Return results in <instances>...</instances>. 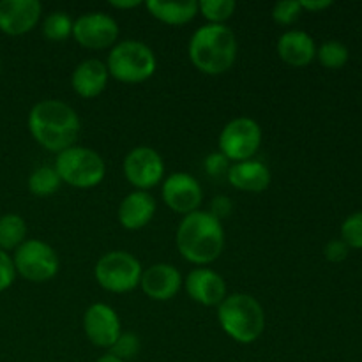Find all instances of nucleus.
<instances>
[{
	"label": "nucleus",
	"instance_id": "f257e3e1",
	"mask_svg": "<svg viewBox=\"0 0 362 362\" xmlns=\"http://www.w3.org/2000/svg\"><path fill=\"white\" fill-rule=\"evenodd\" d=\"M27 122L32 138L57 154L73 147L81 131L78 113L67 103L57 99H45L32 106Z\"/></svg>",
	"mask_w": 362,
	"mask_h": 362
},
{
	"label": "nucleus",
	"instance_id": "f03ea898",
	"mask_svg": "<svg viewBox=\"0 0 362 362\" xmlns=\"http://www.w3.org/2000/svg\"><path fill=\"white\" fill-rule=\"evenodd\" d=\"M175 243L187 262L207 265L218 260L225 250V230L221 221L209 211H194L180 221Z\"/></svg>",
	"mask_w": 362,
	"mask_h": 362
},
{
	"label": "nucleus",
	"instance_id": "7ed1b4c3",
	"mask_svg": "<svg viewBox=\"0 0 362 362\" xmlns=\"http://www.w3.org/2000/svg\"><path fill=\"white\" fill-rule=\"evenodd\" d=\"M187 55L202 73L211 76L223 74L237 59V37L226 25H204L191 35Z\"/></svg>",
	"mask_w": 362,
	"mask_h": 362
},
{
	"label": "nucleus",
	"instance_id": "20e7f679",
	"mask_svg": "<svg viewBox=\"0 0 362 362\" xmlns=\"http://www.w3.org/2000/svg\"><path fill=\"white\" fill-rule=\"evenodd\" d=\"M218 320L226 336L240 345L255 343L265 331V311L250 293H232L218 306Z\"/></svg>",
	"mask_w": 362,
	"mask_h": 362
},
{
	"label": "nucleus",
	"instance_id": "39448f33",
	"mask_svg": "<svg viewBox=\"0 0 362 362\" xmlns=\"http://www.w3.org/2000/svg\"><path fill=\"white\" fill-rule=\"evenodd\" d=\"M106 67L115 80L134 85L147 81L156 73L158 60L151 46L136 39H126L110 49Z\"/></svg>",
	"mask_w": 362,
	"mask_h": 362
},
{
	"label": "nucleus",
	"instance_id": "423d86ee",
	"mask_svg": "<svg viewBox=\"0 0 362 362\" xmlns=\"http://www.w3.org/2000/svg\"><path fill=\"white\" fill-rule=\"evenodd\" d=\"M55 170L60 180L78 189L99 186L106 175V165L101 156L87 147H73L60 152L55 159Z\"/></svg>",
	"mask_w": 362,
	"mask_h": 362
},
{
	"label": "nucleus",
	"instance_id": "0eeeda50",
	"mask_svg": "<svg viewBox=\"0 0 362 362\" xmlns=\"http://www.w3.org/2000/svg\"><path fill=\"white\" fill-rule=\"evenodd\" d=\"M141 269L140 260L127 251H110L103 255L94 269L95 281L101 288L112 293H127L140 285Z\"/></svg>",
	"mask_w": 362,
	"mask_h": 362
},
{
	"label": "nucleus",
	"instance_id": "6e6552de",
	"mask_svg": "<svg viewBox=\"0 0 362 362\" xmlns=\"http://www.w3.org/2000/svg\"><path fill=\"white\" fill-rule=\"evenodd\" d=\"M16 274L32 283L49 281L57 276L60 267L59 255L48 243L28 239L14 250L13 257Z\"/></svg>",
	"mask_w": 362,
	"mask_h": 362
},
{
	"label": "nucleus",
	"instance_id": "1a4fd4ad",
	"mask_svg": "<svg viewBox=\"0 0 362 362\" xmlns=\"http://www.w3.org/2000/svg\"><path fill=\"white\" fill-rule=\"evenodd\" d=\"M262 145V127L250 117L233 119L223 127L219 134V152L230 161H247L253 159Z\"/></svg>",
	"mask_w": 362,
	"mask_h": 362
},
{
	"label": "nucleus",
	"instance_id": "9d476101",
	"mask_svg": "<svg viewBox=\"0 0 362 362\" xmlns=\"http://www.w3.org/2000/svg\"><path fill=\"white\" fill-rule=\"evenodd\" d=\"M124 175L136 191L152 189L165 177V161L152 147H136L124 159Z\"/></svg>",
	"mask_w": 362,
	"mask_h": 362
},
{
	"label": "nucleus",
	"instance_id": "9b49d317",
	"mask_svg": "<svg viewBox=\"0 0 362 362\" xmlns=\"http://www.w3.org/2000/svg\"><path fill=\"white\" fill-rule=\"evenodd\" d=\"M73 37L78 45L88 49L113 48L119 37V25L110 14L101 11L81 14L73 23Z\"/></svg>",
	"mask_w": 362,
	"mask_h": 362
},
{
	"label": "nucleus",
	"instance_id": "f8f14e48",
	"mask_svg": "<svg viewBox=\"0 0 362 362\" xmlns=\"http://www.w3.org/2000/svg\"><path fill=\"white\" fill-rule=\"evenodd\" d=\"M83 331L92 345L99 349H112L122 334V325L119 315L112 306L95 303L83 313Z\"/></svg>",
	"mask_w": 362,
	"mask_h": 362
},
{
	"label": "nucleus",
	"instance_id": "ddd939ff",
	"mask_svg": "<svg viewBox=\"0 0 362 362\" xmlns=\"http://www.w3.org/2000/svg\"><path fill=\"white\" fill-rule=\"evenodd\" d=\"M161 193L165 204L173 212H179V214L184 216L198 211L202 198H204L200 182L193 175L184 172L172 173L170 177H166V180L163 182Z\"/></svg>",
	"mask_w": 362,
	"mask_h": 362
},
{
	"label": "nucleus",
	"instance_id": "4468645a",
	"mask_svg": "<svg viewBox=\"0 0 362 362\" xmlns=\"http://www.w3.org/2000/svg\"><path fill=\"white\" fill-rule=\"evenodd\" d=\"M42 14L39 0H2L0 30L7 35H23L35 28Z\"/></svg>",
	"mask_w": 362,
	"mask_h": 362
},
{
	"label": "nucleus",
	"instance_id": "2eb2a0df",
	"mask_svg": "<svg viewBox=\"0 0 362 362\" xmlns=\"http://www.w3.org/2000/svg\"><path fill=\"white\" fill-rule=\"evenodd\" d=\"M140 286L145 296L152 300H170L179 293L182 276L172 264H154L141 274Z\"/></svg>",
	"mask_w": 362,
	"mask_h": 362
},
{
	"label": "nucleus",
	"instance_id": "dca6fc26",
	"mask_svg": "<svg viewBox=\"0 0 362 362\" xmlns=\"http://www.w3.org/2000/svg\"><path fill=\"white\" fill-rule=\"evenodd\" d=\"M186 292L202 306H219L226 297V283L212 269L198 267L186 278Z\"/></svg>",
	"mask_w": 362,
	"mask_h": 362
},
{
	"label": "nucleus",
	"instance_id": "f3484780",
	"mask_svg": "<svg viewBox=\"0 0 362 362\" xmlns=\"http://www.w3.org/2000/svg\"><path fill=\"white\" fill-rule=\"evenodd\" d=\"M108 67L98 59H88L78 64L71 76L73 90L83 99H94L101 94L108 85Z\"/></svg>",
	"mask_w": 362,
	"mask_h": 362
},
{
	"label": "nucleus",
	"instance_id": "a211bd4d",
	"mask_svg": "<svg viewBox=\"0 0 362 362\" xmlns=\"http://www.w3.org/2000/svg\"><path fill=\"white\" fill-rule=\"evenodd\" d=\"M156 214V200L147 191H133L119 205V223L126 230H141Z\"/></svg>",
	"mask_w": 362,
	"mask_h": 362
},
{
	"label": "nucleus",
	"instance_id": "6ab92c4d",
	"mask_svg": "<svg viewBox=\"0 0 362 362\" xmlns=\"http://www.w3.org/2000/svg\"><path fill=\"white\" fill-rule=\"evenodd\" d=\"M226 179L237 189L247 191V193H262L271 184V172L267 165L258 159H247V161L233 163Z\"/></svg>",
	"mask_w": 362,
	"mask_h": 362
},
{
	"label": "nucleus",
	"instance_id": "aec40b11",
	"mask_svg": "<svg viewBox=\"0 0 362 362\" xmlns=\"http://www.w3.org/2000/svg\"><path fill=\"white\" fill-rule=\"evenodd\" d=\"M278 55L288 66L303 67L313 62L317 57V46L308 32L288 30L278 39Z\"/></svg>",
	"mask_w": 362,
	"mask_h": 362
},
{
	"label": "nucleus",
	"instance_id": "412c9836",
	"mask_svg": "<svg viewBox=\"0 0 362 362\" xmlns=\"http://www.w3.org/2000/svg\"><path fill=\"white\" fill-rule=\"evenodd\" d=\"M148 13L156 20L166 25H186L197 16L198 2L186 0V2H161V0H147L145 2Z\"/></svg>",
	"mask_w": 362,
	"mask_h": 362
},
{
	"label": "nucleus",
	"instance_id": "4be33fe9",
	"mask_svg": "<svg viewBox=\"0 0 362 362\" xmlns=\"http://www.w3.org/2000/svg\"><path fill=\"white\" fill-rule=\"evenodd\" d=\"M27 235V223L18 214H4L0 218V250L11 251L20 247Z\"/></svg>",
	"mask_w": 362,
	"mask_h": 362
},
{
	"label": "nucleus",
	"instance_id": "5701e85b",
	"mask_svg": "<svg viewBox=\"0 0 362 362\" xmlns=\"http://www.w3.org/2000/svg\"><path fill=\"white\" fill-rule=\"evenodd\" d=\"M60 186H62V180H60L55 166L42 165L39 168H35L30 173V177H28V191L34 197H52L53 193H57L60 189Z\"/></svg>",
	"mask_w": 362,
	"mask_h": 362
},
{
	"label": "nucleus",
	"instance_id": "b1692460",
	"mask_svg": "<svg viewBox=\"0 0 362 362\" xmlns=\"http://www.w3.org/2000/svg\"><path fill=\"white\" fill-rule=\"evenodd\" d=\"M73 23L71 16L64 11H55V13L48 14L46 20L42 21V34L48 41L60 42L66 41L69 35H73Z\"/></svg>",
	"mask_w": 362,
	"mask_h": 362
},
{
	"label": "nucleus",
	"instance_id": "393cba45",
	"mask_svg": "<svg viewBox=\"0 0 362 362\" xmlns=\"http://www.w3.org/2000/svg\"><path fill=\"white\" fill-rule=\"evenodd\" d=\"M237 4L233 0H202L198 2V11L205 20L216 25H225L226 20L233 16Z\"/></svg>",
	"mask_w": 362,
	"mask_h": 362
},
{
	"label": "nucleus",
	"instance_id": "a878e982",
	"mask_svg": "<svg viewBox=\"0 0 362 362\" xmlns=\"http://www.w3.org/2000/svg\"><path fill=\"white\" fill-rule=\"evenodd\" d=\"M317 59L327 69H339L349 62V48L339 41H325L317 49Z\"/></svg>",
	"mask_w": 362,
	"mask_h": 362
},
{
	"label": "nucleus",
	"instance_id": "bb28decb",
	"mask_svg": "<svg viewBox=\"0 0 362 362\" xmlns=\"http://www.w3.org/2000/svg\"><path fill=\"white\" fill-rule=\"evenodd\" d=\"M341 240L349 247L362 250V212H354L343 221Z\"/></svg>",
	"mask_w": 362,
	"mask_h": 362
},
{
	"label": "nucleus",
	"instance_id": "cd10ccee",
	"mask_svg": "<svg viewBox=\"0 0 362 362\" xmlns=\"http://www.w3.org/2000/svg\"><path fill=\"white\" fill-rule=\"evenodd\" d=\"M112 356L119 357L120 361L126 362L127 359H133L134 356L138 354V350H140V339H138L136 334H133V332H122V334L119 336V339L115 341V345L112 346Z\"/></svg>",
	"mask_w": 362,
	"mask_h": 362
},
{
	"label": "nucleus",
	"instance_id": "c85d7f7f",
	"mask_svg": "<svg viewBox=\"0 0 362 362\" xmlns=\"http://www.w3.org/2000/svg\"><path fill=\"white\" fill-rule=\"evenodd\" d=\"M299 0H285V2H278L272 7V20L278 25H292L300 16Z\"/></svg>",
	"mask_w": 362,
	"mask_h": 362
},
{
	"label": "nucleus",
	"instance_id": "c756f323",
	"mask_svg": "<svg viewBox=\"0 0 362 362\" xmlns=\"http://www.w3.org/2000/svg\"><path fill=\"white\" fill-rule=\"evenodd\" d=\"M230 159L226 156H223L221 152H212L205 158L204 161V168L207 172L209 177L212 179H221V177L228 175V170H230Z\"/></svg>",
	"mask_w": 362,
	"mask_h": 362
},
{
	"label": "nucleus",
	"instance_id": "7c9ffc66",
	"mask_svg": "<svg viewBox=\"0 0 362 362\" xmlns=\"http://www.w3.org/2000/svg\"><path fill=\"white\" fill-rule=\"evenodd\" d=\"M16 279V269H14L13 258L0 250V293L6 292Z\"/></svg>",
	"mask_w": 362,
	"mask_h": 362
},
{
	"label": "nucleus",
	"instance_id": "2f4dec72",
	"mask_svg": "<svg viewBox=\"0 0 362 362\" xmlns=\"http://www.w3.org/2000/svg\"><path fill=\"white\" fill-rule=\"evenodd\" d=\"M349 250L350 247L346 246L341 239H334V240H331V243L325 244L324 255L329 262H332V264H338V262H343L346 257H349Z\"/></svg>",
	"mask_w": 362,
	"mask_h": 362
},
{
	"label": "nucleus",
	"instance_id": "473e14b6",
	"mask_svg": "<svg viewBox=\"0 0 362 362\" xmlns=\"http://www.w3.org/2000/svg\"><path fill=\"white\" fill-rule=\"evenodd\" d=\"M232 200L228 197H216L211 204V214L221 221V219L228 218L230 212H232Z\"/></svg>",
	"mask_w": 362,
	"mask_h": 362
},
{
	"label": "nucleus",
	"instance_id": "72a5a7b5",
	"mask_svg": "<svg viewBox=\"0 0 362 362\" xmlns=\"http://www.w3.org/2000/svg\"><path fill=\"white\" fill-rule=\"evenodd\" d=\"M331 6H332L331 0H300V7L308 11H313V13H317V11H324Z\"/></svg>",
	"mask_w": 362,
	"mask_h": 362
},
{
	"label": "nucleus",
	"instance_id": "f704fd0d",
	"mask_svg": "<svg viewBox=\"0 0 362 362\" xmlns=\"http://www.w3.org/2000/svg\"><path fill=\"white\" fill-rule=\"evenodd\" d=\"M140 0H110V6L115 7V9H134V7L140 6Z\"/></svg>",
	"mask_w": 362,
	"mask_h": 362
},
{
	"label": "nucleus",
	"instance_id": "c9c22d12",
	"mask_svg": "<svg viewBox=\"0 0 362 362\" xmlns=\"http://www.w3.org/2000/svg\"><path fill=\"white\" fill-rule=\"evenodd\" d=\"M95 362H124V361H120L119 357H115V356H112V354H106V356H103V357H99L98 361Z\"/></svg>",
	"mask_w": 362,
	"mask_h": 362
},
{
	"label": "nucleus",
	"instance_id": "e433bc0d",
	"mask_svg": "<svg viewBox=\"0 0 362 362\" xmlns=\"http://www.w3.org/2000/svg\"><path fill=\"white\" fill-rule=\"evenodd\" d=\"M0 69H2V64H0Z\"/></svg>",
	"mask_w": 362,
	"mask_h": 362
}]
</instances>
